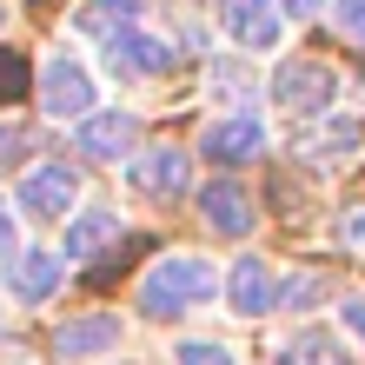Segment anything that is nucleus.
Here are the masks:
<instances>
[{
	"mask_svg": "<svg viewBox=\"0 0 365 365\" xmlns=\"http://www.w3.org/2000/svg\"><path fill=\"white\" fill-rule=\"evenodd\" d=\"M206 80H212V100H246L252 87H259V80H252L246 67H226V60H220V67H212Z\"/></svg>",
	"mask_w": 365,
	"mask_h": 365,
	"instance_id": "6ab92c4d",
	"label": "nucleus"
},
{
	"mask_svg": "<svg viewBox=\"0 0 365 365\" xmlns=\"http://www.w3.org/2000/svg\"><path fill=\"white\" fill-rule=\"evenodd\" d=\"M100 67L120 80H153V73H166L173 67V47H166L160 34H146V27H126V34H113V40H100Z\"/></svg>",
	"mask_w": 365,
	"mask_h": 365,
	"instance_id": "39448f33",
	"label": "nucleus"
},
{
	"mask_svg": "<svg viewBox=\"0 0 365 365\" xmlns=\"http://www.w3.org/2000/svg\"><path fill=\"white\" fill-rule=\"evenodd\" d=\"M14 206L27 212V220H47V226H60L67 212L80 206V173L67 160H40V166H27L20 173V186H14Z\"/></svg>",
	"mask_w": 365,
	"mask_h": 365,
	"instance_id": "7ed1b4c3",
	"label": "nucleus"
},
{
	"mask_svg": "<svg viewBox=\"0 0 365 365\" xmlns=\"http://www.w3.org/2000/svg\"><path fill=\"white\" fill-rule=\"evenodd\" d=\"M226 306L240 312V319H259V312H272V266L259 259V252L232 259V272H226Z\"/></svg>",
	"mask_w": 365,
	"mask_h": 365,
	"instance_id": "4468645a",
	"label": "nucleus"
},
{
	"mask_svg": "<svg viewBox=\"0 0 365 365\" xmlns=\"http://www.w3.org/2000/svg\"><path fill=\"white\" fill-rule=\"evenodd\" d=\"M220 34L246 53H272L286 20H279V0H220Z\"/></svg>",
	"mask_w": 365,
	"mask_h": 365,
	"instance_id": "6e6552de",
	"label": "nucleus"
},
{
	"mask_svg": "<svg viewBox=\"0 0 365 365\" xmlns=\"http://www.w3.org/2000/svg\"><path fill=\"white\" fill-rule=\"evenodd\" d=\"M0 27H7V7H0Z\"/></svg>",
	"mask_w": 365,
	"mask_h": 365,
	"instance_id": "c85d7f7f",
	"label": "nucleus"
},
{
	"mask_svg": "<svg viewBox=\"0 0 365 365\" xmlns=\"http://www.w3.org/2000/svg\"><path fill=\"white\" fill-rule=\"evenodd\" d=\"M200 153H206L212 166H246V160H259V153H266L259 113H220V120L200 133Z\"/></svg>",
	"mask_w": 365,
	"mask_h": 365,
	"instance_id": "1a4fd4ad",
	"label": "nucleus"
},
{
	"mask_svg": "<svg viewBox=\"0 0 365 365\" xmlns=\"http://www.w3.org/2000/svg\"><path fill=\"white\" fill-rule=\"evenodd\" d=\"M359 146H365V126L339 113V120H326V126H312V133L299 140V153H306L312 166H346Z\"/></svg>",
	"mask_w": 365,
	"mask_h": 365,
	"instance_id": "2eb2a0df",
	"label": "nucleus"
},
{
	"mask_svg": "<svg viewBox=\"0 0 365 365\" xmlns=\"http://www.w3.org/2000/svg\"><path fill=\"white\" fill-rule=\"evenodd\" d=\"M0 332H7V312H0Z\"/></svg>",
	"mask_w": 365,
	"mask_h": 365,
	"instance_id": "cd10ccee",
	"label": "nucleus"
},
{
	"mask_svg": "<svg viewBox=\"0 0 365 365\" xmlns=\"http://www.w3.org/2000/svg\"><path fill=\"white\" fill-rule=\"evenodd\" d=\"M319 292H326V279H312V272H286V279H272V306H286V312L319 306Z\"/></svg>",
	"mask_w": 365,
	"mask_h": 365,
	"instance_id": "a211bd4d",
	"label": "nucleus"
},
{
	"mask_svg": "<svg viewBox=\"0 0 365 365\" xmlns=\"http://www.w3.org/2000/svg\"><path fill=\"white\" fill-rule=\"evenodd\" d=\"M120 339H126V326H120L113 312L67 319V326L53 332V359H106V352H120Z\"/></svg>",
	"mask_w": 365,
	"mask_h": 365,
	"instance_id": "9b49d317",
	"label": "nucleus"
},
{
	"mask_svg": "<svg viewBox=\"0 0 365 365\" xmlns=\"http://www.w3.org/2000/svg\"><path fill=\"white\" fill-rule=\"evenodd\" d=\"M7 140H20V133H14V126H0V153H7Z\"/></svg>",
	"mask_w": 365,
	"mask_h": 365,
	"instance_id": "bb28decb",
	"label": "nucleus"
},
{
	"mask_svg": "<svg viewBox=\"0 0 365 365\" xmlns=\"http://www.w3.org/2000/svg\"><path fill=\"white\" fill-rule=\"evenodd\" d=\"M220 299V266L192 259V252H166V259L146 266L140 279V312L146 319H186Z\"/></svg>",
	"mask_w": 365,
	"mask_h": 365,
	"instance_id": "f257e3e1",
	"label": "nucleus"
},
{
	"mask_svg": "<svg viewBox=\"0 0 365 365\" xmlns=\"http://www.w3.org/2000/svg\"><path fill=\"white\" fill-rule=\"evenodd\" d=\"M272 365H352V352L339 346L332 332H299V339H286V346L272 352Z\"/></svg>",
	"mask_w": 365,
	"mask_h": 365,
	"instance_id": "f3484780",
	"label": "nucleus"
},
{
	"mask_svg": "<svg viewBox=\"0 0 365 365\" xmlns=\"http://www.w3.org/2000/svg\"><path fill=\"white\" fill-rule=\"evenodd\" d=\"M20 87H27V60L0 53V100H20Z\"/></svg>",
	"mask_w": 365,
	"mask_h": 365,
	"instance_id": "412c9836",
	"label": "nucleus"
},
{
	"mask_svg": "<svg viewBox=\"0 0 365 365\" xmlns=\"http://www.w3.org/2000/svg\"><path fill=\"white\" fill-rule=\"evenodd\" d=\"M73 146L87 160H126L140 146V120L120 113V106H113V113H80L73 120Z\"/></svg>",
	"mask_w": 365,
	"mask_h": 365,
	"instance_id": "9d476101",
	"label": "nucleus"
},
{
	"mask_svg": "<svg viewBox=\"0 0 365 365\" xmlns=\"http://www.w3.org/2000/svg\"><path fill=\"white\" fill-rule=\"evenodd\" d=\"M266 93L279 113H332L339 100V73L326 60H279V73L266 80Z\"/></svg>",
	"mask_w": 365,
	"mask_h": 365,
	"instance_id": "20e7f679",
	"label": "nucleus"
},
{
	"mask_svg": "<svg viewBox=\"0 0 365 365\" xmlns=\"http://www.w3.org/2000/svg\"><path fill=\"white\" fill-rule=\"evenodd\" d=\"M339 246H352V252H365V206H352V212H339Z\"/></svg>",
	"mask_w": 365,
	"mask_h": 365,
	"instance_id": "4be33fe9",
	"label": "nucleus"
},
{
	"mask_svg": "<svg viewBox=\"0 0 365 365\" xmlns=\"http://www.w3.org/2000/svg\"><path fill=\"white\" fill-rule=\"evenodd\" d=\"M332 20H339L352 40H365V0H332Z\"/></svg>",
	"mask_w": 365,
	"mask_h": 365,
	"instance_id": "5701e85b",
	"label": "nucleus"
},
{
	"mask_svg": "<svg viewBox=\"0 0 365 365\" xmlns=\"http://www.w3.org/2000/svg\"><path fill=\"white\" fill-rule=\"evenodd\" d=\"M279 7H286V14H319L326 0H279Z\"/></svg>",
	"mask_w": 365,
	"mask_h": 365,
	"instance_id": "a878e982",
	"label": "nucleus"
},
{
	"mask_svg": "<svg viewBox=\"0 0 365 365\" xmlns=\"http://www.w3.org/2000/svg\"><path fill=\"white\" fill-rule=\"evenodd\" d=\"M34 93H40V113L47 120H80V113H93V67L60 47V53H47Z\"/></svg>",
	"mask_w": 365,
	"mask_h": 365,
	"instance_id": "f03ea898",
	"label": "nucleus"
},
{
	"mask_svg": "<svg viewBox=\"0 0 365 365\" xmlns=\"http://www.w3.org/2000/svg\"><path fill=\"white\" fill-rule=\"evenodd\" d=\"M126 180H133V192L173 200V192H186V180H192V153H186V146H173V140L133 146V153H126Z\"/></svg>",
	"mask_w": 365,
	"mask_h": 365,
	"instance_id": "423d86ee",
	"label": "nucleus"
},
{
	"mask_svg": "<svg viewBox=\"0 0 365 365\" xmlns=\"http://www.w3.org/2000/svg\"><path fill=\"white\" fill-rule=\"evenodd\" d=\"M14 246H20V240H14V206L0 200V252H14Z\"/></svg>",
	"mask_w": 365,
	"mask_h": 365,
	"instance_id": "393cba45",
	"label": "nucleus"
},
{
	"mask_svg": "<svg viewBox=\"0 0 365 365\" xmlns=\"http://www.w3.org/2000/svg\"><path fill=\"white\" fill-rule=\"evenodd\" d=\"M60 279H67V259H60L53 246H14L7 252V292L20 306H47L60 292Z\"/></svg>",
	"mask_w": 365,
	"mask_h": 365,
	"instance_id": "0eeeda50",
	"label": "nucleus"
},
{
	"mask_svg": "<svg viewBox=\"0 0 365 365\" xmlns=\"http://www.w3.org/2000/svg\"><path fill=\"white\" fill-rule=\"evenodd\" d=\"M140 14H146V0H80V7H73V34L113 40L126 27H140Z\"/></svg>",
	"mask_w": 365,
	"mask_h": 365,
	"instance_id": "dca6fc26",
	"label": "nucleus"
},
{
	"mask_svg": "<svg viewBox=\"0 0 365 365\" xmlns=\"http://www.w3.org/2000/svg\"><path fill=\"white\" fill-rule=\"evenodd\" d=\"M200 212H206L212 232H226V240H246V232H252V200H246L240 180H212V186H200Z\"/></svg>",
	"mask_w": 365,
	"mask_h": 365,
	"instance_id": "ddd939ff",
	"label": "nucleus"
},
{
	"mask_svg": "<svg viewBox=\"0 0 365 365\" xmlns=\"http://www.w3.org/2000/svg\"><path fill=\"white\" fill-rule=\"evenodd\" d=\"M180 365H240V352L220 346V339H186V346H180Z\"/></svg>",
	"mask_w": 365,
	"mask_h": 365,
	"instance_id": "aec40b11",
	"label": "nucleus"
},
{
	"mask_svg": "<svg viewBox=\"0 0 365 365\" xmlns=\"http://www.w3.org/2000/svg\"><path fill=\"white\" fill-rule=\"evenodd\" d=\"M113 240H120V212L113 206H73L67 212V246H60V259H100Z\"/></svg>",
	"mask_w": 365,
	"mask_h": 365,
	"instance_id": "f8f14e48",
	"label": "nucleus"
},
{
	"mask_svg": "<svg viewBox=\"0 0 365 365\" xmlns=\"http://www.w3.org/2000/svg\"><path fill=\"white\" fill-rule=\"evenodd\" d=\"M339 319H346V326H352V332L365 339V292H352V299H346V306H339Z\"/></svg>",
	"mask_w": 365,
	"mask_h": 365,
	"instance_id": "b1692460",
	"label": "nucleus"
}]
</instances>
